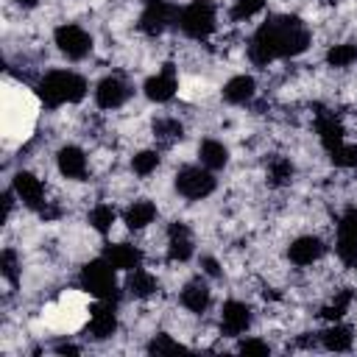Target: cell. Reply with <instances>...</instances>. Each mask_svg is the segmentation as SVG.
Returning <instances> with one entry per match:
<instances>
[{
	"label": "cell",
	"instance_id": "cell-27",
	"mask_svg": "<svg viewBox=\"0 0 357 357\" xmlns=\"http://www.w3.org/2000/svg\"><path fill=\"white\" fill-rule=\"evenodd\" d=\"M351 290H343V293H337L335 298H332V304H326L324 307V318H329V321H337V318H343L346 315V310H349V304H351Z\"/></svg>",
	"mask_w": 357,
	"mask_h": 357
},
{
	"label": "cell",
	"instance_id": "cell-34",
	"mask_svg": "<svg viewBox=\"0 0 357 357\" xmlns=\"http://www.w3.org/2000/svg\"><path fill=\"white\" fill-rule=\"evenodd\" d=\"M153 134H156L159 139H178V137H181V123H178V120H170V117L156 120V123H153Z\"/></svg>",
	"mask_w": 357,
	"mask_h": 357
},
{
	"label": "cell",
	"instance_id": "cell-33",
	"mask_svg": "<svg viewBox=\"0 0 357 357\" xmlns=\"http://www.w3.org/2000/svg\"><path fill=\"white\" fill-rule=\"evenodd\" d=\"M184 346L178 340H173L170 335H153L151 343H148V351L151 354H167V351H181Z\"/></svg>",
	"mask_w": 357,
	"mask_h": 357
},
{
	"label": "cell",
	"instance_id": "cell-5",
	"mask_svg": "<svg viewBox=\"0 0 357 357\" xmlns=\"http://www.w3.org/2000/svg\"><path fill=\"white\" fill-rule=\"evenodd\" d=\"M176 190L187 201H201V198L215 192V176L209 167H195V165L181 167L176 173Z\"/></svg>",
	"mask_w": 357,
	"mask_h": 357
},
{
	"label": "cell",
	"instance_id": "cell-24",
	"mask_svg": "<svg viewBox=\"0 0 357 357\" xmlns=\"http://www.w3.org/2000/svg\"><path fill=\"white\" fill-rule=\"evenodd\" d=\"M114 220H117V212H114L112 204H95L92 212H89V226L98 234H109L112 226H114Z\"/></svg>",
	"mask_w": 357,
	"mask_h": 357
},
{
	"label": "cell",
	"instance_id": "cell-21",
	"mask_svg": "<svg viewBox=\"0 0 357 357\" xmlns=\"http://www.w3.org/2000/svg\"><path fill=\"white\" fill-rule=\"evenodd\" d=\"M156 287H159V282H156V276H153V273H148V271H142V268L128 271L126 290H128L134 298H148V296H153V293H156Z\"/></svg>",
	"mask_w": 357,
	"mask_h": 357
},
{
	"label": "cell",
	"instance_id": "cell-2",
	"mask_svg": "<svg viewBox=\"0 0 357 357\" xmlns=\"http://www.w3.org/2000/svg\"><path fill=\"white\" fill-rule=\"evenodd\" d=\"M39 98L47 106H64V103H78L86 95V78L73 73V70H50L39 86Z\"/></svg>",
	"mask_w": 357,
	"mask_h": 357
},
{
	"label": "cell",
	"instance_id": "cell-6",
	"mask_svg": "<svg viewBox=\"0 0 357 357\" xmlns=\"http://www.w3.org/2000/svg\"><path fill=\"white\" fill-rule=\"evenodd\" d=\"M53 39H56V47H59L67 59H73V61L86 59L89 50H92V36H89L81 25H75V22L59 25L56 33H53Z\"/></svg>",
	"mask_w": 357,
	"mask_h": 357
},
{
	"label": "cell",
	"instance_id": "cell-12",
	"mask_svg": "<svg viewBox=\"0 0 357 357\" xmlns=\"http://www.w3.org/2000/svg\"><path fill=\"white\" fill-rule=\"evenodd\" d=\"M324 251H326V245H324V240H321V237H312V234H301V237H296V240L290 243V248H287V257H290V262H293V265H298V268H307V265L318 262V259L324 257Z\"/></svg>",
	"mask_w": 357,
	"mask_h": 357
},
{
	"label": "cell",
	"instance_id": "cell-7",
	"mask_svg": "<svg viewBox=\"0 0 357 357\" xmlns=\"http://www.w3.org/2000/svg\"><path fill=\"white\" fill-rule=\"evenodd\" d=\"M117 329V304L114 298H95L92 310H89V337L92 340H106L112 337Z\"/></svg>",
	"mask_w": 357,
	"mask_h": 357
},
{
	"label": "cell",
	"instance_id": "cell-16",
	"mask_svg": "<svg viewBox=\"0 0 357 357\" xmlns=\"http://www.w3.org/2000/svg\"><path fill=\"white\" fill-rule=\"evenodd\" d=\"M56 167L64 178H84L86 176V153L75 145H64L56 156Z\"/></svg>",
	"mask_w": 357,
	"mask_h": 357
},
{
	"label": "cell",
	"instance_id": "cell-30",
	"mask_svg": "<svg viewBox=\"0 0 357 357\" xmlns=\"http://www.w3.org/2000/svg\"><path fill=\"white\" fill-rule=\"evenodd\" d=\"M268 176H271V181H273V184H287V181H290V176H293V165H290V159L276 156V159L268 165Z\"/></svg>",
	"mask_w": 357,
	"mask_h": 357
},
{
	"label": "cell",
	"instance_id": "cell-13",
	"mask_svg": "<svg viewBox=\"0 0 357 357\" xmlns=\"http://www.w3.org/2000/svg\"><path fill=\"white\" fill-rule=\"evenodd\" d=\"M128 95H131L128 84H126L123 78H117V75H109V78H103V81L98 84V89H95V103H98L100 109H120V106L128 100Z\"/></svg>",
	"mask_w": 357,
	"mask_h": 357
},
{
	"label": "cell",
	"instance_id": "cell-8",
	"mask_svg": "<svg viewBox=\"0 0 357 357\" xmlns=\"http://www.w3.org/2000/svg\"><path fill=\"white\" fill-rule=\"evenodd\" d=\"M178 14H181V8L173 6V3H167V0L153 3V6H145L142 17H139V31L145 36H159V33H165L178 20Z\"/></svg>",
	"mask_w": 357,
	"mask_h": 357
},
{
	"label": "cell",
	"instance_id": "cell-36",
	"mask_svg": "<svg viewBox=\"0 0 357 357\" xmlns=\"http://www.w3.org/2000/svg\"><path fill=\"white\" fill-rule=\"evenodd\" d=\"M268 351H271V346L265 340H257V337L240 343V354H268Z\"/></svg>",
	"mask_w": 357,
	"mask_h": 357
},
{
	"label": "cell",
	"instance_id": "cell-28",
	"mask_svg": "<svg viewBox=\"0 0 357 357\" xmlns=\"http://www.w3.org/2000/svg\"><path fill=\"white\" fill-rule=\"evenodd\" d=\"M329 156L335 167H346V170L357 167V145H337L335 151H329Z\"/></svg>",
	"mask_w": 357,
	"mask_h": 357
},
{
	"label": "cell",
	"instance_id": "cell-17",
	"mask_svg": "<svg viewBox=\"0 0 357 357\" xmlns=\"http://www.w3.org/2000/svg\"><path fill=\"white\" fill-rule=\"evenodd\" d=\"M257 92V81L251 75H234L223 84V100L226 103H234V106H243L254 98Z\"/></svg>",
	"mask_w": 357,
	"mask_h": 357
},
{
	"label": "cell",
	"instance_id": "cell-1",
	"mask_svg": "<svg viewBox=\"0 0 357 357\" xmlns=\"http://www.w3.org/2000/svg\"><path fill=\"white\" fill-rule=\"evenodd\" d=\"M310 47V31L296 17H273L257 28L248 45V59L257 67H268L273 59L298 56Z\"/></svg>",
	"mask_w": 357,
	"mask_h": 357
},
{
	"label": "cell",
	"instance_id": "cell-4",
	"mask_svg": "<svg viewBox=\"0 0 357 357\" xmlns=\"http://www.w3.org/2000/svg\"><path fill=\"white\" fill-rule=\"evenodd\" d=\"M81 287L95 296V298H117V279H114V268L100 257V259H89L81 268Z\"/></svg>",
	"mask_w": 357,
	"mask_h": 357
},
{
	"label": "cell",
	"instance_id": "cell-38",
	"mask_svg": "<svg viewBox=\"0 0 357 357\" xmlns=\"http://www.w3.org/2000/svg\"><path fill=\"white\" fill-rule=\"evenodd\" d=\"M56 351H59V354H78L81 349H78V346H70V343H64V346H59Z\"/></svg>",
	"mask_w": 357,
	"mask_h": 357
},
{
	"label": "cell",
	"instance_id": "cell-39",
	"mask_svg": "<svg viewBox=\"0 0 357 357\" xmlns=\"http://www.w3.org/2000/svg\"><path fill=\"white\" fill-rule=\"evenodd\" d=\"M17 3H20V6H22V8H33V6H36V3H39V0H17Z\"/></svg>",
	"mask_w": 357,
	"mask_h": 357
},
{
	"label": "cell",
	"instance_id": "cell-32",
	"mask_svg": "<svg viewBox=\"0 0 357 357\" xmlns=\"http://www.w3.org/2000/svg\"><path fill=\"white\" fill-rule=\"evenodd\" d=\"M0 271H3V276H6L11 284L17 282L20 265H17V251H14V248H3V254H0Z\"/></svg>",
	"mask_w": 357,
	"mask_h": 357
},
{
	"label": "cell",
	"instance_id": "cell-3",
	"mask_svg": "<svg viewBox=\"0 0 357 357\" xmlns=\"http://www.w3.org/2000/svg\"><path fill=\"white\" fill-rule=\"evenodd\" d=\"M178 28L190 39H206L215 31V3L212 0H192L178 14Z\"/></svg>",
	"mask_w": 357,
	"mask_h": 357
},
{
	"label": "cell",
	"instance_id": "cell-10",
	"mask_svg": "<svg viewBox=\"0 0 357 357\" xmlns=\"http://www.w3.org/2000/svg\"><path fill=\"white\" fill-rule=\"evenodd\" d=\"M11 190H14V195H17L25 206L42 209V204H45V184H42L33 173L20 170V173L11 178Z\"/></svg>",
	"mask_w": 357,
	"mask_h": 357
},
{
	"label": "cell",
	"instance_id": "cell-23",
	"mask_svg": "<svg viewBox=\"0 0 357 357\" xmlns=\"http://www.w3.org/2000/svg\"><path fill=\"white\" fill-rule=\"evenodd\" d=\"M351 329L343 326V324H332L329 329L321 332V343L329 349V351H349L351 349Z\"/></svg>",
	"mask_w": 357,
	"mask_h": 357
},
{
	"label": "cell",
	"instance_id": "cell-29",
	"mask_svg": "<svg viewBox=\"0 0 357 357\" xmlns=\"http://www.w3.org/2000/svg\"><path fill=\"white\" fill-rule=\"evenodd\" d=\"M335 251H337V257H340L343 265H349V268L357 265V237H340V234H337Z\"/></svg>",
	"mask_w": 357,
	"mask_h": 357
},
{
	"label": "cell",
	"instance_id": "cell-19",
	"mask_svg": "<svg viewBox=\"0 0 357 357\" xmlns=\"http://www.w3.org/2000/svg\"><path fill=\"white\" fill-rule=\"evenodd\" d=\"M123 220H126L128 229L139 231V229H145V226H151V223L156 220V204L148 201V198H137V201L128 204V209L123 212Z\"/></svg>",
	"mask_w": 357,
	"mask_h": 357
},
{
	"label": "cell",
	"instance_id": "cell-15",
	"mask_svg": "<svg viewBox=\"0 0 357 357\" xmlns=\"http://www.w3.org/2000/svg\"><path fill=\"white\" fill-rule=\"evenodd\" d=\"M167 257L173 262H187L192 257V234H190L187 223H181V220L170 223V229H167Z\"/></svg>",
	"mask_w": 357,
	"mask_h": 357
},
{
	"label": "cell",
	"instance_id": "cell-14",
	"mask_svg": "<svg viewBox=\"0 0 357 357\" xmlns=\"http://www.w3.org/2000/svg\"><path fill=\"white\" fill-rule=\"evenodd\" d=\"M103 259L114 271H134L142 262V251L131 243H106L103 245Z\"/></svg>",
	"mask_w": 357,
	"mask_h": 357
},
{
	"label": "cell",
	"instance_id": "cell-25",
	"mask_svg": "<svg viewBox=\"0 0 357 357\" xmlns=\"http://www.w3.org/2000/svg\"><path fill=\"white\" fill-rule=\"evenodd\" d=\"M326 61H329V67H349V64H354L357 61V45H349V42L332 45L329 53H326Z\"/></svg>",
	"mask_w": 357,
	"mask_h": 357
},
{
	"label": "cell",
	"instance_id": "cell-37",
	"mask_svg": "<svg viewBox=\"0 0 357 357\" xmlns=\"http://www.w3.org/2000/svg\"><path fill=\"white\" fill-rule=\"evenodd\" d=\"M201 265H204V271H206L209 276H218V273H220V265H218V259H212V257H204Z\"/></svg>",
	"mask_w": 357,
	"mask_h": 357
},
{
	"label": "cell",
	"instance_id": "cell-35",
	"mask_svg": "<svg viewBox=\"0 0 357 357\" xmlns=\"http://www.w3.org/2000/svg\"><path fill=\"white\" fill-rule=\"evenodd\" d=\"M337 234H340V237H357V209H349V212L340 218Z\"/></svg>",
	"mask_w": 357,
	"mask_h": 357
},
{
	"label": "cell",
	"instance_id": "cell-20",
	"mask_svg": "<svg viewBox=\"0 0 357 357\" xmlns=\"http://www.w3.org/2000/svg\"><path fill=\"white\" fill-rule=\"evenodd\" d=\"M181 304H184V310L201 315V312L209 307V287H206V282H204V279L187 282V284L181 287Z\"/></svg>",
	"mask_w": 357,
	"mask_h": 357
},
{
	"label": "cell",
	"instance_id": "cell-22",
	"mask_svg": "<svg viewBox=\"0 0 357 357\" xmlns=\"http://www.w3.org/2000/svg\"><path fill=\"white\" fill-rule=\"evenodd\" d=\"M198 156H201V165H204V167L220 170V167H226V162H229V148H226L223 142H218V139H204L201 148H198Z\"/></svg>",
	"mask_w": 357,
	"mask_h": 357
},
{
	"label": "cell",
	"instance_id": "cell-26",
	"mask_svg": "<svg viewBox=\"0 0 357 357\" xmlns=\"http://www.w3.org/2000/svg\"><path fill=\"white\" fill-rule=\"evenodd\" d=\"M159 167V153L156 151H139L131 156V170L137 176H151Z\"/></svg>",
	"mask_w": 357,
	"mask_h": 357
},
{
	"label": "cell",
	"instance_id": "cell-31",
	"mask_svg": "<svg viewBox=\"0 0 357 357\" xmlns=\"http://www.w3.org/2000/svg\"><path fill=\"white\" fill-rule=\"evenodd\" d=\"M265 8V0H234V6H231V20H251L257 11H262Z\"/></svg>",
	"mask_w": 357,
	"mask_h": 357
},
{
	"label": "cell",
	"instance_id": "cell-40",
	"mask_svg": "<svg viewBox=\"0 0 357 357\" xmlns=\"http://www.w3.org/2000/svg\"><path fill=\"white\" fill-rule=\"evenodd\" d=\"M145 6H153V3H162V0H142Z\"/></svg>",
	"mask_w": 357,
	"mask_h": 357
},
{
	"label": "cell",
	"instance_id": "cell-9",
	"mask_svg": "<svg viewBox=\"0 0 357 357\" xmlns=\"http://www.w3.org/2000/svg\"><path fill=\"white\" fill-rule=\"evenodd\" d=\"M145 98L148 100H153V103H167L173 95H176V89H178V81H176V67L173 64H165L156 75H151L148 81H145Z\"/></svg>",
	"mask_w": 357,
	"mask_h": 357
},
{
	"label": "cell",
	"instance_id": "cell-11",
	"mask_svg": "<svg viewBox=\"0 0 357 357\" xmlns=\"http://www.w3.org/2000/svg\"><path fill=\"white\" fill-rule=\"evenodd\" d=\"M220 326H223V332H226L229 337L243 335V332L251 326V307H248L245 301H237V298L226 301V304L220 307Z\"/></svg>",
	"mask_w": 357,
	"mask_h": 357
},
{
	"label": "cell",
	"instance_id": "cell-18",
	"mask_svg": "<svg viewBox=\"0 0 357 357\" xmlns=\"http://www.w3.org/2000/svg\"><path fill=\"white\" fill-rule=\"evenodd\" d=\"M315 134H318V139H321V145L326 151H335L337 145H343V137H346L343 123L335 114H321L315 120Z\"/></svg>",
	"mask_w": 357,
	"mask_h": 357
}]
</instances>
